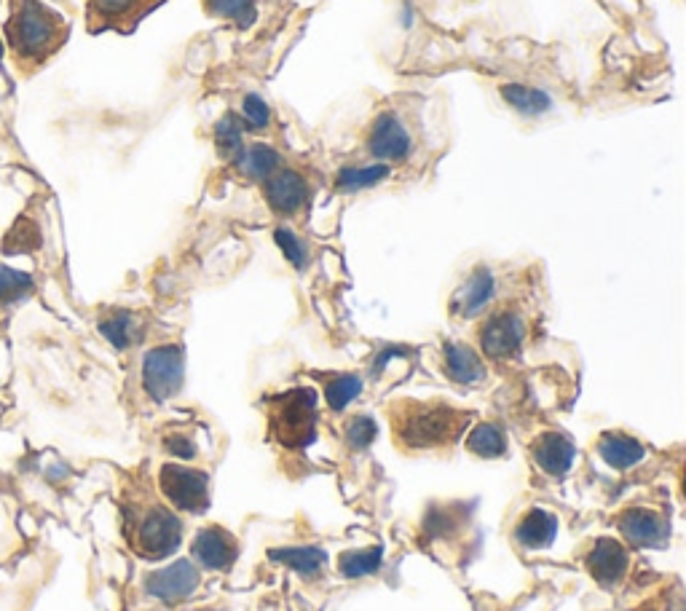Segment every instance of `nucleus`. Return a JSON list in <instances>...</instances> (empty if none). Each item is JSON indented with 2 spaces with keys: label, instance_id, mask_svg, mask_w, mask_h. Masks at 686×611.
I'll list each match as a JSON object with an SVG mask.
<instances>
[{
  "label": "nucleus",
  "instance_id": "29",
  "mask_svg": "<svg viewBox=\"0 0 686 611\" xmlns=\"http://www.w3.org/2000/svg\"><path fill=\"white\" fill-rule=\"evenodd\" d=\"M502 97L510 102L512 108L523 110V113H542V110L550 108V97L539 89H531V86H504Z\"/></svg>",
  "mask_w": 686,
  "mask_h": 611
},
{
  "label": "nucleus",
  "instance_id": "20",
  "mask_svg": "<svg viewBox=\"0 0 686 611\" xmlns=\"http://www.w3.org/2000/svg\"><path fill=\"white\" fill-rule=\"evenodd\" d=\"M268 558L277 563H285L301 577H314L325 566V550L319 547H287V550H271Z\"/></svg>",
  "mask_w": 686,
  "mask_h": 611
},
{
  "label": "nucleus",
  "instance_id": "8",
  "mask_svg": "<svg viewBox=\"0 0 686 611\" xmlns=\"http://www.w3.org/2000/svg\"><path fill=\"white\" fill-rule=\"evenodd\" d=\"M523 338H526V322L515 311H496L480 327V346L494 360L515 357L523 346Z\"/></svg>",
  "mask_w": 686,
  "mask_h": 611
},
{
  "label": "nucleus",
  "instance_id": "14",
  "mask_svg": "<svg viewBox=\"0 0 686 611\" xmlns=\"http://www.w3.org/2000/svg\"><path fill=\"white\" fill-rule=\"evenodd\" d=\"M585 563L587 571L593 574V579L598 585L614 587L622 577H625V571H628V550H625L620 542L603 536V539H598V542L590 547Z\"/></svg>",
  "mask_w": 686,
  "mask_h": 611
},
{
  "label": "nucleus",
  "instance_id": "7",
  "mask_svg": "<svg viewBox=\"0 0 686 611\" xmlns=\"http://www.w3.org/2000/svg\"><path fill=\"white\" fill-rule=\"evenodd\" d=\"M185 360L180 346H156L143 360V386L156 402L175 397L183 386Z\"/></svg>",
  "mask_w": 686,
  "mask_h": 611
},
{
  "label": "nucleus",
  "instance_id": "3",
  "mask_svg": "<svg viewBox=\"0 0 686 611\" xmlns=\"http://www.w3.org/2000/svg\"><path fill=\"white\" fill-rule=\"evenodd\" d=\"M129 545L145 561H161L177 550L183 539V523L164 504H148L143 512H129L126 526Z\"/></svg>",
  "mask_w": 686,
  "mask_h": 611
},
{
  "label": "nucleus",
  "instance_id": "9",
  "mask_svg": "<svg viewBox=\"0 0 686 611\" xmlns=\"http://www.w3.org/2000/svg\"><path fill=\"white\" fill-rule=\"evenodd\" d=\"M413 148L410 132L405 129L400 118L394 113H381V116L370 124L368 132V151L378 161H402Z\"/></svg>",
  "mask_w": 686,
  "mask_h": 611
},
{
  "label": "nucleus",
  "instance_id": "30",
  "mask_svg": "<svg viewBox=\"0 0 686 611\" xmlns=\"http://www.w3.org/2000/svg\"><path fill=\"white\" fill-rule=\"evenodd\" d=\"M41 244V231L33 220H19L17 226L11 228L6 242H3V252H30L38 250Z\"/></svg>",
  "mask_w": 686,
  "mask_h": 611
},
{
  "label": "nucleus",
  "instance_id": "26",
  "mask_svg": "<svg viewBox=\"0 0 686 611\" xmlns=\"http://www.w3.org/2000/svg\"><path fill=\"white\" fill-rule=\"evenodd\" d=\"M35 290V282L30 274L25 271H17V268H9L0 263V303H19L30 298Z\"/></svg>",
  "mask_w": 686,
  "mask_h": 611
},
{
  "label": "nucleus",
  "instance_id": "18",
  "mask_svg": "<svg viewBox=\"0 0 686 611\" xmlns=\"http://www.w3.org/2000/svg\"><path fill=\"white\" fill-rule=\"evenodd\" d=\"M598 453L609 467L630 469L636 467L638 461H644L646 448L638 443L636 437L622 435V432H606V435L598 437Z\"/></svg>",
  "mask_w": 686,
  "mask_h": 611
},
{
  "label": "nucleus",
  "instance_id": "5",
  "mask_svg": "<svg viewBox=\"0 0 686 611\" xmlns=\"http://www.w3.org/2000/svg\"><path fill=\"white\" fill-rule=\"evenodd\" d=\"M159 486L164 499L177 510L204 512L210 507V478L201 469L164 464L159 472Z\"/></svg>",
  "mask_w": 686,
  "mask_h": 611
},
{
  "label": "nucleus",
  "instance_id": "6",
  "mask_svg": "<svg viewBox=\"0 0 686 611\" xmlns=\"http://www.w3.org/2000/svg\"><path fill=\"white\" fill-rule=\"evenodd\" d=\"M164 0H86V25L92 33H132Z\"/></svg>",
  "mask_w": 686,
  "mask_h": 611
},
{
  "label": "nucleus",
  "instance_id": "27",
  "mask_svg": "<svg viewBox=\"0 0 686 611\" xmlns=\"http://www.w3.org/2000/svg\"><path fill=\"white\" fill-rule=\"evenodd\" d=\"M381 547H370V550H349L338 558V571L343 577L357 579L365 574H376L381 566Z\"/></svg>",
  "mask_w": 686,
  "mask_h": 611
},
{
  "label": "nucleus",
  "instance_id": "12",
  "mask_svg": "<svg viewBox=\"0 0 686 611\" xmlns=\"http://www.w3.org/2000/svg\"><path fill=\"white\" fill-rule=\"evenodd\" d=\"M199 579V571H196V566L191 561H177L172 566H167V569L151 571L145 577V590L156 595V598H161V601L175 603L193 595V590L199 587Z\"/></svg>",
  "mask_w": 686,
  "mask_h": 611
},
{
  "label": "nucleus",
  "instance_id": "2",
  "mask_svg": "<svg viewBox=\"0 0 686 611\" xmlns=\"http://www.w3.org/2000/svg\"><path fill=\"white\" fill-rule=\"evenodd\" d=\"M469 421L472 413L451 408L445 402H400L392 411L394 437L408 451L453 445Z\"/></svg>",
  "mask_w": 686,
  "mask_h": 611
},
{
  "label": "nucleus",
  "instance_id": "33",
  "mask_svg": "<svg viewBox=\"0 0 686 611\" xmlns=\"http://www.w3.org/2000/svg\"><path fill=\"white\" fill-rule=\"evenodd\" d=\"M274 239H277V244L282 247V252H285V258L290 260L295 268H303L309 263L306 247H303L301 239H298L290 228H277V231H274Z\"/></svg>",
  "mask_w": 686,
  "mask_h": 611
},
{
  "label": "nucleus",
  "instance_id": "28",
  "mask_svg": "<svg viewBox=\"0 0 686 611\" xmlns=\"http://www.w3.org/2000/svg\"><path fill=\"white\" fill-rule=\"evenodd\" d=\"M204 9L212 17H226L239 27H250L258 17L252 0H204Z\"/></svg>",
  "mask_w": 686,
  "mask_h": 611
},
{
  "label": "nucleus",
  "instance_id": "23",
  "mask_svg": "<svg viewBox=\"0 0 686 611\" xmlns=\"http://www.w3.org/2000/svg\"><path fill=\"white\" fill-rule=\"evenodd\" d=\"M389 175V167L384 161L381 164H357V167H343L335 177V188L338 191H362L370 185H378L384 177Z\"/></svg>",
  "mask_w": 686,
  "mask_h": 611
},
{
  "label": "nucleus",
  "instance_id": "25",
  "mask_svg": "<svg viewBox=\"0 0 686 611\" xmlns=\"http://www.w3.org/2000/svg\"><path fill=\"white\" fill-rule=\"evenodd\" d=\"M242 172L247 177H255V180H266L279 169V153L268 145H252L250 151L242 153V159L236 161Z\"/></svg>",
  "mask_w": 686,
  "mask_h": 611
},
{
  "label": "nucleus",
  "instance_id": "34",
  "mask_svg": "<svg viewBox=\"0 0 686 611\" xmlns=\"http://www.w3.org/2000/svg\"><path fill=\"white\" fill-rule=\"evenodd\" d=\"M242 116H244V124H250L252 129H266L268 121H271V110H268V105L260 100V97L247 94L242 105Z\"/></svg>",
  "mask_w": 686,
  "mask_h": 611
},
{
  "label": "nucleus",
  "instance_id": "31",
  "mask_svg": "<svg viewBox=\"0 0 686 611\" xmlns=\"http://www.w3.org/2000/svg\"><path fill=\"white\" fill-rule=\"evenodd\" d=\"M215 137H218V148L223 156H231V159H242V129L236 124L234 116H226L215 129Z\"/></svg>",
  "mask_w": 686,
  "mask_h": 611
},
{
  "label": "nucleus",
  "instance_id": "35",
  "mask_svg": "<svg viewBox=\"0 0 686 611\" xmlns=\"http://www.w3.org/2000/svg\"><path fill=\"white\" fill-rule=\"evenodd\" d=\"M164 448H167L172 456H177V459H193V456H196V445H193L191 437L177 435V432L164 440Z\"/></svg>",
  "mask_w": 686,
  "mask_h": 611
},
{
  "label": "nucleus",
  "instance_id": "19",
  "mask_svg": "<svg viewBox=\"0 0 686 611\" xmlns=\"http://www.w3.org/2000/svg\"><path fill=\"white\" fill-rule=\"evenodd\" d=\"M555 534H558V520L550 512L531 510L518 523L515 539H518V545L528 547V550H544V547L553 545Z\"/></svg>",
  "mask_w": 686,
  "mask_h": 611
},
{
  "label": "nucleus",
  "instance_id": "15",
  "mask_svg": "<svg viewBox=\"0 0 686 611\" xmlns=\"http://www.w3.org/2000/svg\"><path fill=\"white\" fill-rule=\"evenodd\" d=\"M496 282L494 274L488 268H475L472 277L459 287V293L453 298V314L456 317H475L480 311L486 309L488 301L494 298Z\"/></svg>",
  "mask_w": 686,
  "mask_h": 611
},
{
  "label": "nucleus",
  "instance_id": "17",
  "mask_svg": "<svg viewBox=\"0 0 686 611\" xmlns=\"http://www.w3.org/2000/svg\"><path fill=\"white\" fill-rule=\"evenodd\" d=\"M531 456L539 464V469L558 478V475H563L571 467V461H574V445L563 435H558V432H550V435H542L531 445Z\"/></svg>",
  "mask_w": 686,
  "mask_h": 611
},
{
  "label": "nucleus",
  "instance_id": "13",
  "mask_svg": "<svg viewBox=\"0 0 686 611\" xmlns=\"http://www.w3.org/2000/svg\"><path fill=\"white\" fill-rule=\"evenodd\" d=\"M311 191L306 177L295 169H277L274 175L266 177V199L271 210L279 215H295L306 207Z\"/></svg>",
  "mask_w": 686,
  "mask_h": 611
},
{
  "label": "nucleus",
  "instance_id": "21",
  "mask_svg": "<svg viewBox=\"0 0 686 611\" xmlns=\"http://www.w3.org/2000/svg\"><path fill=\"white\" fill-rule=\"evenodd\" d=\"M467 451L480 459H499L507 453V437L496 424H477L467 435Z\"/></svg>",
  "mask_w": 686,
  "mask_h": 611
},
{
  "label": "nucleus",
  "instance_id": "10",
  "mask_svg": "<svg viewBox=\"0 0 686 611\" xmlns=\"http://www.w3.org/2000/svg\"><path fill=\"white\" fill-rule=\"evenodd\" d=\"M617 528H620L622 536H625V542L633 547H652V550H660L662 545H668V520L652 510L630 507V510H625L620 515Z\"/></svg>",
  "mask_w": 686,
  "mask_h": 611
},
{
  "label": "nucleus",
  "instance_id": "22",
  "mask_svg": "<svg viewBox=\"0 0 686 611\" xmlns=\"http://www.w3.org/2000/svg\"><path fill=\"white\" fill-rule=\"evenodd\" d=\"M100 333L108 338L116 349H129L140 338V322L129 311H113L100 322Z\"/></svg>",
  "mask_w": 686,
  "mask_h": 611
},
{
  "label": "nucleus",
  "instance_id": "16",
  "mask_svg": "<svg viewBox=\"0 0 686 611\" xmlns=\"http://www.w3.org/2000/svg\"><path fill=\"white\" fill-rule=\"evenodd\" d=\"M445 373L456 384H480L486 378V365L477 357V352L467 344H453L448 341L443 349Z\"/></svg>",
  "mask_w": 686,
  "mask_h": 611
},
{
  "label": "nucleus",
  "instance_id": "32",
  "mask_svg": "<svg viewBox=\"0 0 686 611\" xmlns=\"http://www.w3.org/2000/svg\"><path fill=\"white\" fill-rule=\"evenodd\" d=\"M376 435L378 427L370 416H354V419L346 424V443L352 445V448H368V445L376 440Z\"/></svg>",
  "mask_w": 686,
  "mask_h": 611
},
{
  "label": "nucleus",
  "instance_id": "4",
  "mask_svg": "<svg viewBox=\"0 0 686 611\" xmlns=\"http://www.w3.org/2000/svg\"><path fill=\"white\" fill-rule=\"evenodd\" d=\"M314 408L317 394L311 389H293L274 400L271 411V429L282 445L301 448L314 440Z\"/></svg>",
  "mask_w": 686,
  "mask_h": 611
},
{
  "label": "nucleus",
  "instance_id": "1",
  "mask_svg": "<svg viewBox=\"0 0 686 611\" xmlns=\"http://www.w3.org/2000/svg\"><path fill=\"white\" fill-rule=\"evenodd\" d=\"M67 22L41 0H14L6 41L19 65L38 67L65 43Z\"/></svg>",
  "mask_w": 686,
  "mask_h": 611
},
{
  "label": "nucleus",
  "instance_id": "36",
  "mask_svg": "<svg viewBox=\"0 0 686 611\" xmlns=\"http://www.w3.org/2000/svg\"><path fill=\"white\" fill-rule=\"evenodd\" d=\"M0 59H3V43H0Z\"/></svg>",
  "mask_w": 686,
  "mask_h": 611
},
{
  "label": "nucleus",
  "instance_id": "24",
  "mask_svg": "<svg viewBox=\"0 0 686 611\" xmlns=\"http://www.w3.org/2000/svg\"><path fill=\"white\" fill-rule=\"evenodd\" d=\"M362 392V378L352 373H335L325 378V400L330 411H343Z\"/></svg>",
  "mask_w": 686,
  "mask_h": 611
},
{
  "label": "nucleus",
  "instance_id": "11",
  "mask_svg": "<svg viewBox=\"0 0 686 611\" xmlns=\"http://www.w3.org/2000/svg\"><path fill=\"white\" fill-rule=\"evenodd\" d=\"M191 553L204 569L226 571L231 569V563L239 555V542H236L234 534H228L226 528L207 526L193 536Z\"/></svg>",
  "mask_w": 686,
  "mask_h": 611
}]
</instances>
